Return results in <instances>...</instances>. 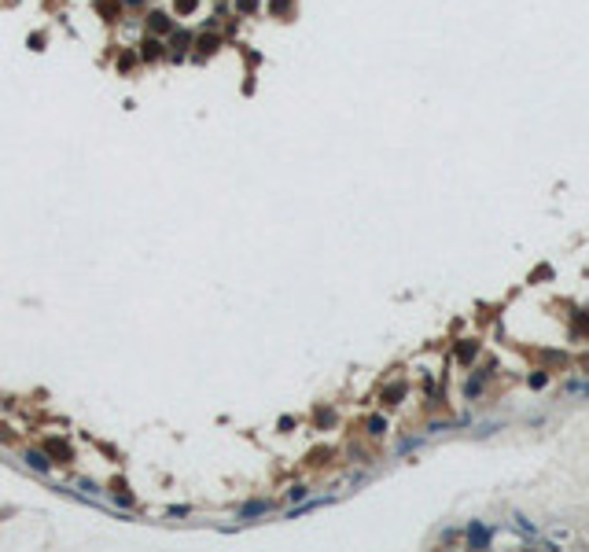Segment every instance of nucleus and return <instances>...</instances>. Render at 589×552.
<instances>
[{"mask_svg": "<svg viewBox=\"0 0 589 552\" xmlns=\"http://www.w3.org/2000/svg\"><path fill=\"white\" fill-rule=\"evenodd\" d=\"M159 48H162V44H159V41H147V44H144V59H151V56H159Z\"/></svg>", "mask_w": 589, "mask_h": 552, "instance_id": "obj_1", "label": "nucleus"}, {"mask_svg": "<svg viewBox=\"0 0 589 552\" xmlns=\"http://www.w3.org/2000/svg\"><path fill=\"white\" fill-rule=\"evenodd\" d=\"M129 4H140V0H129Z\"/></svg>", "mask_w": 589, "mask_h": 552, "instance_id": "obj_5", "label": "nucleus"}, {"mask_svg": "<svg viewBox=\"0 0 589 552\" xmlns=\"http://www.w3.org/2000/svg\"><path fill=\"white\" fill-rule=\"evenodd\" d=\"M258 512H265V504H247L243 516H258Z\"/></svg>", "mask_w": 589, "mask_h": 552, "instance_id": "obj_3", "label": "nucleus"}, {"mask_svg": "<svg viewBox=\"0 0 589 552\" xmlns=\"http://www.w3.org/2000/svg\"><path fill=\"white\" fill-rule=\"evenodd\" d=\"M151 26L155 30H166V15H151Z\"/></svg>", "mask_w": 589, "mask_h": 552, "instance_id": "obj_4", "label": "nucleus"}, {"mask_svg": "<svg viewBox=\"0 0 589 552\" xmlns=\"http://www.w3.org/2000/svg\"><path fill=\"white\" fill-rule=\"evenodd\" d=\"M26 460H30V464H33V468H48V460H44V456H41V453H30V456H26Z\"/></svg>", "mask_w": 589, "mask_h": 552, "instance_id": "obj_2", "label": "nucleus"}]
</instances>
